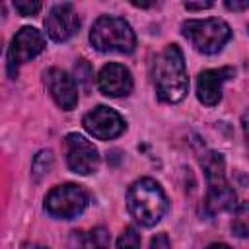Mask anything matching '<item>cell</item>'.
<instances>
[{
	"instance_id": "23",
	"label": "cell",
	"mask_w": 249,
	"mask_h": 249,
	"mask_svg": "<svg viewBox=\"0 0 249 249\" xmlns=\"http://www.w3.org/2000/svg\"><path fill=\"white\" fill-rule=\"evenodd\" d=\"M183 6H185V10H206V8H212L214 4L212 2H196V4L195 2H185Z\"/></svg>"
},
{
	"instance_id": "19",
	"label": "cell",
	"mask_w": 249,
	"mask_h": 249,
	"mask_svg": "<svg viewBox=\"0 0 249 249\" xmlns=\"http://www.w3.org/2000/svg\"><path fill=\"white\" fill-rule=\"evenodd\" d=\"M89 78H91V68H89V62H88L86 58H80V60H78V64H76V80H78L80 84L88 86Z\"/></svg>"
},
{
	"instance_id": "24",
	"label": "cell",
	"mask_w": 249,
	"mask_h": 249,
	"mask_svg": "<svg viewBox=\"0 0 249 249\" xmlns=\"http://www.w3.org/2000/svg\"><path fill=\"white\" fill-rule=\"evenodd\" d=\"M21 249H49V247H45V245H39V243H23L21 245Z\"/></svg>"
},
{
	"instance_id": "13",
	"label": "cell",
	"mask_w": 249,
	"mask_h": 249,
	"mask_svg": "<svg viewBox=\"0 0 249 249\" xmlns=\"http://www.w3.org/2000/svg\"><path fill=\"white\" fill-rule=\"evenodd\" d=\"M132 74L119 62L105 64L97 74V89L105 97H126L132 91Z\"/></svg>"
},
{
	"instance_id": "21",
	"label": "cell",
	"mask_w": 249,
	"mask_h": 249,
	"mask_svg": "<svg viewBox=\"0 0 249 249\" xmlns=\"http://www.w3.org/2000/svg\"><path fill=\"white\" fill-rule=\"evenodd\" d=\"M224 6L228 8V10H231V12H241V10H249V0H245V2H237V0H226L224 2Z\"/></svg>"
},
{
	"instance_id": "16",
	"label": "cell",
	"mask_w": 249,
	"mask_h": 249,
	"mask_svg": "<svg viewBox=\"0 0 249 249\" xmlns=\"http://www.w3.org/2000/svg\"><path fill=\"white\" fill-rule=\"evenodd\" d=\"M54 165V156L51 150H41L33 156V161H31V177L35 183H39Z\"/></svg>"
},
{
	"instance_id": "8",
	"label": "cell",
	"mask_w": 249,
	"mask_h": 249,
	"mask_svg": "<svg viewBox=\"0 0 249 249\" xmlns=\"http://www.w3.org/2000/svg\"><path fill=\"white\" fill-rule=\"evenodd\" d=\"M45 51V37L39 29L25 25L21 27L10 43L8 49V74L10 78L18 76V68L25 62H29L31 58L39 56Z\"/></svg>"
},
{
	"instance_id": "12",
	"label": "cell",
	"mask_w": 249,
	"mask_h": 249,
	"mask_svg": "<svg viewBox=\"0 0 249 249\" xmlns=\"http://www.w3.org/2000/svg\"><path fill=\"white\" fill-rule=\"evenodd\" d=\"M235 76V68L222 66V68H210L202 70L196 78V97L202 105L214 107L222 99V86Z\"/></svg>"
},
{
	"instance_id": "5",
	"label": "cell",
	"mask_w": 249,
	"mask_h": 249,
	"mask_svg": "<svg viewBox=\"0 0 249 249\" xmlns=\"http://www.w3.org/2000/svg\"><path fill=\"white\" fill-rule=\"evenodd\" d=\"M181 33L202 54L220 53L231 39V27L218 18L187 19L181 23Z\"/></svg>"
},
{
	"instance_id": "25",
	"label": "cell",
	"mask_w": 249,
	"mask_h": 249,
	"mask_svg": "<svg viewBox=\"0 0 249 249\" xmlns=\"http://www.w3.org/2000/svg\"><path fill=\"white\" fill-rule=\"evenodd\" d=\"M206 249H231V247L226 245V243H212V245H208Z\"/></svg>"
},
{
	"instance_id": "1",
	"label": "cell",
	"mask_w": 249,
	"mask_h": 249,
	"mask_svg": "<svg viewBox=\"0 0 249 249\" xmlns=\"http://www.w3.org/2000/svg\"><path fill=\"white\" fill-rule=\"evenodd\" d=\"M152 82H154L158 99L163 103L173 105L187 97L189 76H187L185 56L175 43L165 45L163 51L154 58Z\"/></svg>"
},
{
	"instance_id": "11",
	"label": "cell",
	"mask_w": 249,
	"mask_h": 249,
	"mask_svg": "<svg viewBox=\"0 0 249 249\" xmlns=\"http://www.w3.org/2000/svg\"><path fill=\"white\" fill-rule=\"evenodd\" d=\"M43 82L47 91L51 93L53 101L64 109V111H72L78 105V88H76V80L60 68H49L43 74Z\"/></svg>"
},
{
	"instance_id": "17",
	"label": "cell",
	"mask_w": 249,
	"mask_h": 249,
	"mask_svg": "<svg viewBox=\"0 0 249 249\" xmlns=\"http://www.w3.org/2000/svg\"><path fill=\"white\" fill-rule=\"evenodd\" d=\"M117 249H140V233L136 228L126 226L117 239Z\"/></svg>"
},
{
	"instance_id": "20",
	"label": "cell",
	"mask_w": 249,
	"mask_h": 249,
	"mask_svg": "<svg viewBox=\"0 0 249 249\" xmlns=\"http://www.w3.org/2000/svg\"><path fill=\"white\" fill-rule=\"evenodd\" d=\"M150 249H171V241H169L167 233L165 231L156 233L152 237V241H150Z\"/></svg>"
},
{
	"instance_id": "10",
	"label": "cell",
	"mask_w": 249,
	"mask_h": 249,
	"mask_svg": "<svg viewBox=\"0 0 249 249\" xmlns=\"http://www.w3.org/2000/svg\"><path fill=\"white\" fill-rule=\"evenodd\" d=\"M78 29H80V16L74 4L62 2V4H54L49 10L45 18V31L53 41L64 43L70 37H74Z\"/></svg>"
},
{
	"instance_id": "9",
	"label": "cell",
	"mask_w": 249,
	"mask_h": 249,
	"mask_svg": "<svg viewBox=\"0 0 249 249\" xmlns=\"http://www.w3.org/2000/svg\"><path fill=\"white\" fill-rule=\"evenodd\" d=\"M84 128L97 140H113L126 130V121L111 107L97 105L82 119Z\"/></svg>"
},
{
	"instance_id": "22",
	"label": "cell",
	"mask_w": 249,
	"mask_h": 249,
	"mask_svg": "<svg viewBox=\"0 0 249 249\" xmlns=\"http://www.w3.org/2000/svg\"><path fill=\"white\" fill-rule=\"evenodd\" d=\"M241 126H243V136H245V144H247V152H249V109L241 117Z\"/></svg>"
},
{
	"instance_id": "15",
	"label": "cell",
	"mask_w": 249,
	"mask_h": 249,
	"mask_svg": "<svg viewBox=\"0 0 249 249\" xmlns=\"http://www.w3.org/2000/svg\"><path fill=\"white\" fill-rule=\"evenodd\" d=\"M233 235L237 237H249V200L239 202L233 208V216H231V224H230Z\"/></svg>"
},
{
	"instance_id": "6",
	"label": "cell",
	"mask_w": 249,
	"mask_h": 249,
	"mask_svg": "<svg viewBox=\"0 0 249 249\" xmlns=\"http://www.w3.org/2000/svg\"><path fill=\"white\" fill-rule=\"evenodd\" d=\"M89 204V193L76 183H62L53 187L45 196V210L53 218L72 220L78 218Z\"/></svg>"
},
{
	"instance_id": "14",
	"label": "cell",
	"mask_w": 249,
	"mask_h": 249,
	"mask_svg": "<svg viewBox=\"0 0 249 249\" xmlns=\"http://www.w3.org/2000/svg\"><path fill=\"white\" fill-rule=\"evenodd\" d=\"M111 233L107 228L97 226L84 235H80V249H109Z\"/></svg>"
},
{
	"instance_id": "18",
	"label": "cell",
	"mask_w": 249,
	"mask_h": 249,
	"mask_svg": "<svg viewBox=\"0 0 249 249\" xmlns=\"http://www.w3.org/2000/svg\"><path fill=\"white\" fill-rule=\"evenodd\" d=\"M14 8H16V12H18L19 16L27 18V16H35V14H39V10H41V2H23V0H18V2H14Z\"/></svg>"
},
{
	"instance_id": "4",
	"label": "cell",
	"mask_w": 249,
	"mask_h": 249,
	"mask_svg": "<svg viewBox=\"0 0 249 249\" xmlns=\"http://www.w3.org/2000/svg\"><path fill=\"white\" fill-rule=\"evenodd\" d=\"M89 43L99 53L130 54L136 49V35L124 18L99 16L91 25Z\"/></svg>"
},
{
	"instance_id": "7",
	"label": "cell",
	"mask_w": 249,
	"mask_h": 249,
	"mask_svg": "<svg viewBox=\"0 0 249 249\" xmlns=\"http://www.w3.org/2000/svg\"><path fill=\"white\" fill-rule=\"evenodd\" d=\"M64 158L70 171L78 175H91L99 169L101 158L93 142L78 132H70L64 136Z\"/></svg>"
},
{
	"instance_id": "2",
	"label": "cell",
	"mask_w": 249,
	"mask_h": 249,
	"mask_svg": "<svg viewBox=\"0 0 249 249\" xmlns=\"http://www.w3.org/2000/svg\"><path fill=\"white\" fill-rule=\"evenodd\" d=\"M200 165L206 177V196L202 200L200 212L206 218H212L220 212L235 208V191L226 179V161L220 152L208 150L200 156Z\"/></svg>"
},
{
	"instance_id": "3",
	"label": "cell",
	"mask_w": 249,
	"mask_h": 249,
	"mask_svg": "<svg viewBox=\"0 0 249 249\" xmlns=\"http://www.w3.org/2000/svg\"><path fill=\"white\" fill-rule=\"evenodd\" d=\"M126 208L140 226L152 228L167 214L169 200L156 179L140 177L126 191Z\"/></svg>"
}]
</instances>
